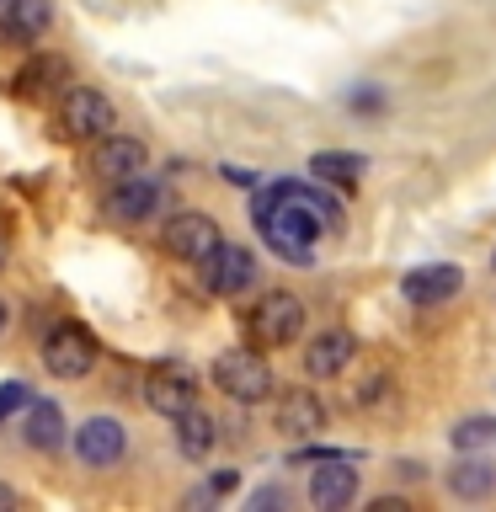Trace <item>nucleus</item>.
I'll use <instances>...</instances> for the list:
<instances>
[{"label": "nucleus", "mask_w": 496, "mask_h": 512, "mask_svg": "<svg viewBox=\"0 0 496 512\" xmlns=\"http://www.w3.org/2000/svg\"><path fill=\"white\" fill-rule=\"evenodd\" d=\"M352 358H358V336L352 331H320L315 342L304 347V374L310 379H336Z\"/></svg>", "instance_id": "obj_12"}, {"label": "nucleus", "mask_w": 496, "mask_h": 512, "mask_svg": "<svg viewBox=\"0 0 496 512\" xmlns=\"http://www.w3.org/2000/svg\"><path fill=\"white\" fill-rule=\"evenodd\" d=\"M102 208H107L118 224H139V219L160 214V187L150 182V176H123V182H112V192L102 198Z\"/></svg>", "instance_id": "obj_10"}, {"label": "nucleus", "mask_w": 496, "mask_h": 512, "mask_svg": "<svg viewBox=\"0 0 496 512\" xmlns=\"http://www.w3.org/2000/svg\"><path fill=\"white\" fill-rule=\"evenodd\" d=\"M192 390H198V384H192L182 368H160V374H150V384H144V400H150V411H160V416H171V422H176L187 406H198Z\"/></svg>", "instance_id": "obj_16"}, {"label": "nucleus", "mask_w": 496, "mask_h": 512, "mask_svg": "<svg viewBox=\"0 0 496 512\" xmlns=\"http://www.w3.org/2000/svg\"><path fill=\"white\" fill-rule=\"evenodd\" d=\"M224 182H235V187H256V176L246 166H224Z\"/></svg>", "instance_id": "obj_29"}, {"label": "nucleus", "mask_w": 496, "mask_h": 512, "mask_svg": "<svg viewBox=\"0 0 496 512\" xmlns=\"http://www.w3.org/2000/svg\"><path fill=\"white\" fill-rule=\"evenodd\" d=\"M214 384L230 400H240V406H256V400H267L272 395V363L262 358V352H251V347H235V352H219L214 358Z\"/></svg>", "instance_id": "obj_2"}, {"label": "nucleus", "mask_w": 496, "mask_h": 512, "mask_svg": "<svg viewBox=\"0 0 496 512\" xmlns=\"http://www.w3.org/2000/svg\"><path fill=\"white\" fill-rule=\"evenodd\" d=\"M112 123H118V112H112V102H107L102 91H91V86H70V91H64L59 128L70 139H102Z\"/></svg>", "instance_id": "obj_5"}, {"label": "nucleus", "mask_w": 496, "mask_h": 512, "mask_svg": "<svg viewBox=\"0 0 496 512\" xmlns=\"http://www.w3.org/2000/svg\"><path fill=\"white\" fill-rule=\"evenodd\" d=\"M6 326H11V310H6V299H0V336H6Z\"/></svg>", "instance_id": "obj_32"}, {"label": "nucleus", "mask_w": 496, "mask_h": 512, "mask_svg": "<svg viewBox=\"0 0 496 512\" xmlns=\"http://www.w3.org/2000/svg\"><path fill=\"white\" fill-rule=\"evenodd\" d=\"M448 491H454L459 502H486V496L496 491V470H491V459L464 454L459 464H448Z\"/></svg>", "instance_id": "obj_17"}, {"label": "nucleus", "mask_w": 496, "mask_h": 512, "mask_svg": "<svg viewBox=\"0 0 496 512\" xmlns=\"http://www.w3.org/2000/svg\"><path fill=\"white\" fill-rule=\"evenodd\" d=\"M128 454V432L118 416H86V422L75 427V459L91 464V470H107V464H118Z\"/></svg>", "instance_id": "obj_6"}, {"label": "nucleus", "mask_w": 496, "mask_h": 512, "mask_svg": "<svg viewBox=\"0 0 496 512\" xmlns=\"http://www.w3.org/2000/svg\"><path fill=\"white\" fill-rule=\"evenodd\" d=\"M368 512H411V502H400V496H379Z\"/></svg>", "instance_id": "obj_30"}, {"label": "nucleus", "mask_w": 496, "mask_h": 512, "mask_svg": "<svg viewBox=\"0 0 496 512\" xmlns=\"http://www.w3.org/2000/svg\"><path fill=\"white\" fill-rule=\"evenodd\" d=\"M310 502L320 512H342V507L358 502V470H352L347 454L320 459V470H310Z\"/></svg>", "instance_id": "obj_8"}, {"label": "nucleus", "mask_w": 496, "mask_h": 512, "mask_svg": "<svg viewBox=\"0 0 496 512\" xmlns=\"http://www.w3.org/2000/svg\"><path fill=\"white\" fill-rule=\"evenodd\" d=\"M347 107H352V112H384V96H379V91H352Z\"/></svg>", "instance_id": "obj_26"}, {"label": "nucleus", "mask_w": 496, "mask_h": 512, "mask_svg": "<svg viewBox=\"0 0 496 512\" xmlns=\"http://www.w3.org/2000/svg\"><path fill=\"white\" fill-rule=\"evenodd\" d=\"M0 262H6V256H0Z\"/></svg>", "instance_id": "obj_33"}, {"label": "nucleus", "mask_w": 496, "mask_h": 512, "mask_svg": "<svg viewBox=\"0 0 496 512\" xmlns=\"http://www.w3.org/2000/svg\"><path fill=\"white\" fill-rule=\"evenodd\" d=\"M0 507H16V491L6 486V480H0Z\"/></svg>", "instance_id": "obj_31"}, {"label": "nucleus", "mask_w": 496, "mask_h": 512, "mask_svg": "<svg viewBox=\"0 0 496 512\" xmlns=\"http://www.w3.org/2000/svg\"><path fill=\"white\" fill-rule=\"evenodd\" d=\"M363 171H368V160L352 155V150H320V155H310V176H315V182H326V187H352V182H363Z\"/></svg>", "instance_id": "obj_18"}, {"label": "nucleus", "mask_w": 496, "mask_h": 512, "mask_svg": "<svg viewBox=\"0 0 496 512\" xmlns=\"http://www.w3.org/2000/svg\"><path fill=\"white\" fill-rule=\"evenodd\" d=\"M235 480H240L235 470H219L214 480H208V491H214V496H224V491H235Z\"/></svg>", "instance_id": "obj_28"}, {"label": "nucleus", "mask_w": 496, "mask_h": 512, "mask_svg": "<svg viewBox=\"0 0 496 512\" xmlns=\"http://www.w3.org/2000/svg\"><path fill=\"white\" fill-rule=\"evenodd\" d=\"M251 507H288V491L283 486H262L251 496Z\"/></svg>", "instance_id": "obj_27"}, {"label": "nucleus", "mask_w": 496, "mask_h": 512, "mask_svg": "<svg viewBox=\"0 0 496 512\" xmlns=\"http://www.w3.org/2000/svg\"><path fill=\"white\" fill-rule=\"evenodd\" d=\"M48 22H54V6L48 0H6V16H0V38L6 43H38Z\"/></svg>", "instance_id": "obj_15"}, {"label": "nucleus", "mask_w": 496, "mask_h": 512, "mask_svg": "<svg viewBox=\"0 0 496 512\" xmlns=\"http://www.w3.org/2000/svg\"><path fill=\"white\" fill-rule=\"evenodd\" d=\"M272 427L288 432V438H315V432L326 427V406H320V395H310V390H288L278 400V422Z\"/></svg>", "instance_id": "obj_14"}, {"label": "nucleus", "mask_w": 496, "mask_h": 512, "mask_svg": "<svg viewBox=\"0 0 496 512\" xmlns=\"http://www.w3.org/2000/svg\"><path fill=\"white\" fill-rule=\"evenodd\" d=\"M43 363H48V374H59V379H86L96 368V336L80 326V320H59V326L43 336Z\"/></svg>", "instance_id": "obj_3"}, {"label": "nucleus", "mask_w": 496, "mask_h": 512, "mask_svg": "<svg viewBox=\"0 0 496 512\" xmlns=\"http://www.w3.org/2000/svg\"><path fill=\"white\" fill-rule=\"evenodd\" d=\"M27 443L43 448V454H54V448L64 443V411L54 406V400H38V406L27 411Z\"/></svg>", "instance_id": "obj_21"}, {"label": "nucleus", "mask_w": 496, "mask_h": 512, "mask_svg": "<svg viewBox=\"0 0 496 512\" xmlns=\"http://www.w3.org/2000/svg\"><path fill=\"white\" fill-rule=\"evenodd\" d=\"M54 80H64V64L59 59H32L27 70L16 75V86H22V91H48Z\"/></svg>", "instance_id": "obj_23"}, {"label": "nucleus", "mask_w": 496, "mask_h": 512, "mask_svg": "<svg viewBox=\"0 0 496 512\" xmlns=\"http://www.w3.org/2000/svg\"><path fill=\"white\" fill-rule=\"evenodd\" d=\"M272 187H278L283 198H294V203L310 208V214L320 219V230H336V224H342V203L326 192V182H272Z\"/></svg>", "instance_id": "obj_19"}, {"label": "nucleus", "mask_w": 496, "mask_h": 512, "mask_svg": "<svg viewBox=\"0 0 496 512\" xmlns=\"http://www.w3.org/2000/svg\"><path fill=\"white\" fill-rule=\"evenodd\" d=\"M299 331H304V304H299V294L272 288V294L256 299L251 336H256L262 347H288V342H299Z\"/></svg>", "instance_id": "obj_4"}, {"label": "nucleus", "mask_w": 496, "mask_h": 512, "mask_svg": "<svg viewBox=\"0 0 496 512\" xmlns=\"http://www.w3.org/2000/svg\"><path fill=\"white\" fill-rule=\"evenodd\" d=\"M224 246V235H219V224L208 219V214H176L171 224H166V251L171 256H182V262H208Z\"/></svg>", "instance_id": "obj_7"}, {"label": "nucleus", "mask_w": 496, "mask_h": 512, "mask_svg": "<svg viewBox=\"0 0 496 512\" xmlns=\"http://www.w3.org/2000/svg\"><path fill=\"white\" fill-rule=\"evenodd\" d=\"M448 443L459 448V454H480V448L496 443V416H464V422L448 432Z\"/></svg>", "instance_id": "obj_22"}, {"label": "nucleus", "mask_w": 496, "mask_h": 512, "mask_svg": "<svg viewBox=\"0 0 496 512\" xmlns=\"http://www.w3.org/2000/svg\"><path fill=\"white\" fill-rule=\"evenodd\" d=\"M214 438H219V422H214L208 411L187 406L182 416H176V448H182L187 459H203L208 448H214Z\"/></svg>", "instance_id": "obj_20"}, {"label": "nucleus", "mask_w": 496, "mask_h": 512, "mask_svg": "<svg viewBox=\"0 0 496 512\" xmlns=\"http://www.w3.org/2000/svg\"><path fill=\"white\" fill-rule=\"evenodd\" d=\"M384 395H390V374H374L363 379V390H352V406H379Z\"/></svg>", "instance_id": "obj_25"}, {"label": "nucleus", "mask_w": 496, "mask_h": 512, "mask_svg": "<svg viewBox=\"0 0 496 512\" xmlns=\"http://www.w3.org/2000/svg\"><path fill=\"white\" fill-rule=\"evenodd\" d=\"M251 219H256V230H262L267 251H278L288 267H310V262H315L320 219H315L304 203L283 198L278 187H262V192H256V203H251Z\"/></svg>", "instance_id": "obj_1"}, {"label": "nucleus", "mask_w": 496, "mask_h": 512, "mask_svg": "<svg viewBox=\"0 0 496 512\" xmlns=\"http://www.w3.org/2000/svg\"><path fill=\"white\" fill-rule=\"evenodd\" d=\"M459 288H464V272L454 262H427V267H411L406 278H400V294L411 304H443V299H454Z\"/></svg>", "instance_id": "obj_11"}, {"label": "nucleus", "mask_w": 496, "mask_h": 512, "mask_svg": "<svg viewBox=\"0 0 496 512\" xmlns=\"http://www.w3.org/2000/svg\"><path fill=\"white\" fill-rule=\"evenodd\" d=\"M203 278H208V288H214V294L235 299V294H246V288L256 283V256H251L246 246H219V251L203 262Z\"/></svg>", "instance_id": "obj_9"}, {"label": "nucleus", "mask_w": 496, "mask_h": 512, "mask_svg": "<svg viewBox=\"0 0 496 512\" xmlns=\"http://www.w3.org/2000/svg\"><path fill=\"white\" fill-rule=\"evenodd\" d=\"M144 160H150V150H144L139 139H128V134H102V139H96L91 166L102 171L107 182H123V176H139V171H144Z\"/></svg>", "instance_id": "obj_13"}, {"label": "nucleus", "mask_w": 496, "mask_h": 512, "mask_svg": "<svg viewBox=\"0 0 496 512\" xmlns=\"http://www.w3.org/2000/svg\"><path fill=\"white\" fill-rule=\"evenodd\" d=\"M27 400H32V390H27V384H22V379H6V384H0V422H6L11 411H22Z\"/></svg>", "instance_id": "obj_24"}]
</instances>
